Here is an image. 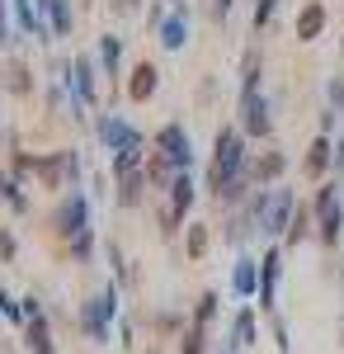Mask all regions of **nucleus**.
<instances>
[{
	"mask_svg": "<svg viewBox=\"0 0 344 354\" xmlns=\"http://www.w3.org/2000/svg\"><path fill=\"white\" fill-rule=\"evenodd\" d=\"M330 170V137H316L307 151V175H325Z\"/></svg>",
	"mask_w": 344,
	"mask_h": 354,
	"instance_id": "obj_20",
	"label": "nucleus"
},
{
	"mask_svg": "<svg viewBox=\"0 0 344 354\" xmlns=\"http://www.w3.org/2000/svg\"><path fill=\"white\" fill-rule=\"evenodd\" d=\"M283 165H288V161H283L278 151H269L265 161L255 165V180H260V185H269V180H278V175H283Z\"/></svg>",
	"mask_w": 344,
	"mask_h": 354,
	"instance_id": "obj_23",
	"label": "nucleus"
},
{
	"mask_svg": "<svg viewBox=\"0 0 344 354\" xmlns=\"http://www.w3.org/2000/svg\"><path fill=\"white\" fill-rule=\"evenodd\" d=\"M156 156L170 165V170H189V165H193V142H189L184 123H165L156 133Z\"/></svg>",
	"mask_w": 344,
	"mask_h": 354,
	"instance_id": "obj_5",
	"label": "nucleus"
},
{
	"mask_svg": "<svg viewBox=\"0 0 344 354\" xmlns=\"http://www.w3.org/2000/svg\"><path fill=\"white\" fill-rule=\"evenodd\" d=\"M330 104H335V113H344V76L330 81Z\"/></svg>",
	"mask_w": 344,
	"mask_h": 354,
	"instance_id": "obj_33",
	"label": "nucleus"
},
{
	"mask_svg": "<svg viewBox=\"0 0 344 354\" xmlns=\"http://www.w3.org/2000/svg\"><path fill=\"white\" fill-rule=\"evenodd\" d=\"M208 10H212V19H227L231 15V0H208Z\"/></svg>",
	"mask_w": 344,
	"mask_h": 354,
	"instance_id": "obj_36",
	"label": "nucleus"
},
{
	"mask_svg": "<svg viewBox=\"0 0 344 354\" xmlns=\"http://www.w3.org/2000/svg\"><path fill=\"white\" fill-rule=\"evenodd\" d=\"M43 10H48V19H52V38H66V33H71V24H76L71 0H48Z\"/></svg>",
	"mask_w": 344,
	"mask_h": 354,
	"instance_id": "obj_19",
	"label": "nucleus"
},
{
	"mask_svg": "<svg viewBox=\"0 0 344 354\" xmlns=\"http://www.w3.org/2000/svg\"><path fill=\"white\" fill-rule=\"evenodd\" d=\"M99 66H104V76H118V66H123V38L118 33L99 38Z\"/></svg>",
	"mask_w": 344,
	"mask_h": 354,
	"instance_id": "obj_17",
	"label": "nucleus"
},
{
	"mask_svg": "<svg viewBox=\"0 0 344 354\" xmlns=\"http://www.w3.org/2000/svg\"><path fill=\"white\" fill-rule=\"evenodd\" d=\"M95 133H99L108 156H118V151H128V147H142V133H137L123 113H104V118L95 123Z\"/></svg>",
	"mask_w": 344,
	"mask_h": 354,
	"instance_id": "obj_7",
	"label": "nucleus"
},
{
	"mask_svg": "<svg viewBox=\"0 0 344 354\" xmlns=\"http://www.w3.org/2000/svg\"><path fill=\"white\" fill-rule=\"evenodd\" d=\"M274 283H278V250L260 260V307H274Z\"/></svg>",
	"mask_w": 344,
	"mask_h": 354,
	"instance_id": "obj_16",
	"label": "nucleus"
},
{
	"mask_svg": "<svg viewBox=\"0 0 344 354\" xmlns=\"http://www.w3.org/2000/svg\"><path fill=\"white\" fill-rule=\"evenodd\" d=\"M52 232L61 241H76V236L90 232V198L80 189L61 194V203H57V213H52Z\"/></svg>",
	"mask_w": 344,
	"mask_h": 354,
	"instance_id": "obj_4",
	"label": "nucleus"
},
{
	"mask_svg": "<svg viewBox=\"0 0 344 354\" xmlns=\"http://www.w3.org/2000/svg\"><path fill=\"white\" fill-rule=\"evenodd\" d=\"M61 161H66V180H71V189H80V151H61Z\"/></svg>",
	"mask_w": 344,
	"mask_h": 354,
	"instance_id": "obj_30",
	"label": "nucleus"
},
{
	"mask_svg": "<svg viewBox=\"0 0 344 354\" xmlns=\"http://www.w3.org/2000/svg\"><path fill=\"white\" fill-rule=\"evenodd\" d=\"M0 317H5V322H24V307H19V302L10 298L5 288H0Z\"/></svg>",
	"mask_w": 344,
	"mask_h": 354,
	"instance_id": "obj_29",
	"label": "nucleus"
},
{
	"mask_svg": "<svg viewBox=\"0 0 344 354\" xmlns=\"http://www.w3.org/2000/svg\"><path fill=\"white\" fill-rule=\"evenodd\" d=\"M156 85H160V71L151 66V62H142V66H133V81H128V100H151L156 95Z\"/></svg>",
	"mask_w": 344,
	"mask_h": 354,
	"instance_id": "obj_11",
	"label": "nucleus"
},
{
	"mask_svg": "<svg viewBox=\"0 0 344 354\" xmlns=\"http://www.w3.org/2000/svg\"><path fill=\"white\" fill-rule=\"evenodd\" d=\"M255 340V317H250V307L236 317V345H250Z\"/></svg>",
	"mask_w": 344,
	"mask_h": 354,
	"instance_id": "obj_27",
	"label": "nucleus"
},
{
	"mask_svg": "<svg viewBox=\"0 0 344 354\" xmlns=\"http://www.w3.org/2000/svg\"><path fill=\"white\" fill-rule=\"evenodd\" d=\"M137 5H142V0H108L113 15H137Z\"/></svg>",
	"mask_w": 344,
	"mask_h": 354,
	"instance_id": "obj_35",
	"label": "nucleus"
},
{
	"mask_svg": "<svg viewBox=\"0 0 344 354\" xmlns=\"http://www.w3.org/2000/svg\"><path fill=\"white\" fill-rule=\"evenodd\" d=\"M231 283H236L240 298H250V293L260 288V270H255V260H240V265H236V279H231Z\"/></svg>",
	"mask_w": 344,
	"mask_h": 354,
	"instance_id": "obj_21",
	"label": "nucleus"
},
{
	"mask_svg": "<svg viewBox=\"0 0 344 354\" xmlns=\"http://www.w3.org/2000/svg\"><path fill=\"white\" fill-rule=\"evenodd\" d=\"M160 48H170V53H180V48H184L189 43V15L184 10H175V15H170V19H160Z\"/></svg>",
	"mask_w": 344,
	"mask_h": 354,
	"instance_id": "obj_10",
	"label": "nucleus"
},
{
	"mask_svg": "<svg viewBox=\"0 0 344 354\" xmlns=\"http://www.w3.org/2000/svg\"><path fill=\"white\" fill-rule=\"evenodd\" d=\"M274 10H278V0H255V28H265L274 19Z\"/></svg>",
	"mask_w": 344,
	"mask_h": 354,
	"instance_id": "obj_32",
	"label": "nucleus"
},
{
	"mask_svg": "<svg viewBox=\"0 0 344 354\" xmlns=\"http://www.w3.org/2000/svg\"><path fill=\"white\" fill-rule=\"evenodd\" d=\"M113 317H118V288L108 283V288H99L95 298L80 307V330H85L95 345H104V340H108V322H113Z\"/></svg>",
	"mask_w": 344,
	"mask_h": 354,
	"instance_id": "obj_3",
	"label": "nucleus"
},
{
	"mask_svg": "<svg viewBox=\"0 0 344 354\" xmlns=\"http://www.w3.org/2000/svg\"><path fill=\"white\" fill-rule=\"evenodd\" d=\"M212 317H217V293H203V298H198V312H193V322L208 326Z\"/></svg>",
	"mask_w": 344,
	"mask_h": 354,
	"instance_id": "obj_26",
	"label": "nucleus"
},
{
	"mask_svg": "<svg viewBox=\"0 0 344 354\" xmlns=\"http://www.w3.org/2000/svg\"><path fill=\"white\" fill-rule=\"evenodd\" d=\"M316 213H321V241L335 245V241H340V227H344V208H340V194H335V185H321Z\"/></svg>",
	"mask_w": 344,
	"mask_h": 354,
	"instance_id": "obj_8",
	"label": "nucleus"
},
{
	"mask_svg": "<svg viewBox=\"0 0 344 354\" xmlns=\"http://www.w3.org/2000/svg\"><path fill=\"white\" fill-rule=\"evenodd\" d=\"M307 227H312V213H307V208H297V213H292V222H288V241L297 245L302 236H307Z\"/></svg>",
	"mask_w": 344,
	"mask_h": 354,
	"instance_id": "obj_25",
	"label": "nucleus"
},
{
	"mask_svg": "<svg viewBox=\"0 0 344 354\" xmlns=\"http://www.w3.org/2000/svg\"><path fill=\"white\" fill-rule=\"evenodd\" d=\"M28 350L33 354H57L52 350V330H48V312L28 317Z\"/></svg>",
	"mask_w": 344,
	"mask_h": 354,
	"instance_id": "obj_15",
	"label": "nucleus"
},
{
	"mask_svg": "<svg viewBox=\"0 0 344 354\" xmlns=\"http://www.w3.org/2000/svg\"><path fill=\"white\" fill-rule=\"evenodd\" d=\"M335 165H344V137H340V147H335Z\"/></svg>",
	"mask_w": 344,
	"mask_h": 354,
	"instance_id": "obj_37",
	"label": "nucleus"
},
{
	"mask_svg": "<svg viewBox=\"0 0 344 354\" xmlns=\"http://www.w3.org/2000/svg\"><path fill=\"white\" fill-rule=\"evenodd\" d=\"M292 213H297L292 189H260L255 198H250V218H255V227H260V232H269V236L288 232Z\"/></svg>",
	"mask_w": 344,
	"mask_h": 354,
	"instance_id": "obj_2",
	"label": "nucleus"
},
{
	"mask_svg": "<svg viewBox=\"0 0 344 354\" xmlns=\"http://www.w3.org/2000/svg\"><path fill=\"white\" fill-rule=\"evenodd\" d=\"M19 255V241H15V232L10 227H0V265H10Z\"/></svg>",
	"mask_w": 344,
	"mask_h": 354,
	"instance_id": "obj_28",
	"label": "nucleus"
},
{
	"mask_svg": "<svg viewBox=\"0 0 344 354\" xmlns=\"http://www.w3.org/2000/svg\"><path fill=\"white\" fill-rule=\"evenodd\" d=\"M274 128V118H269V100L260 90H250V95H240V133L250 137H269Z\"/></svg>",
	"mask_w": 344,
	"mask_h": 354,
	"instance_id": "obj_9",
	"label": "nucleus"
},
{
	"mask_svg": "<svg viewBox=\"0 0 344 354\" xmlns=\"http://www.w3.org/2000/svg\"><path fill=\"white\" fill-rule=\"evenodd\" d=\"M184 354H203V326L198 322L184 330Z\"/></svg>",
	"mask_w": 344,
	"mask_h": 354,
	"instance_id": "obj_31",
	"label": "nucleus"
},
{
	"mask_svg": "<svg viewBox=\"0 0 344 354\" xmlns=\"http://www.w3.org/2000/svg\"><path fill=\"white\" fill-rule=\"evenodd\" d=\"M321 28H325V5H321V0H312V5L297 15V38H302V43H312Z\"/></svg>",
	"mask_w": 344,
	"mask_h": 354,
	"instance_id": "obj_14",
	"label": "nucleus"
},
{
	"mask_svg": "<svg viewBox=\"0 0 344 354\" xmlns=\"http://www.w3.org/2000/svg\"><path fill=\"white\" fill-rule=\"evenodd\" d=\"M208 189L222 203H236L245 194V137L236 128H222L212 142V165H208Z\"/></svg>",
	"mask_w": 344,
	"mask_h": 354,
	"instance_id": "obj_1",
	"label": "nucleus"
},
{
	"mask_svg": "<svg viewBox=\"0 0 344 354\" xmlns=\"http://www.w3.org/2000/svg\"><path fill=\"white\" fill-rule=\"evenodd\" d=\"M5 90H10V95H33V76H28V66L19 57L5 62Z\"/></svg>",
	"mask_w": 344,
	"mask_h": 354,
	"instance_id": "obj_18",
	"label": "nucleus"
},
{
	"mask_svg": "<svg viewBox=\"0 0 344 354\" xmlns=\"http://www.w3.org/2000/svg\"><path fill=\"white\" fill-rule=\"evenodd\" d=\"M193 208V180H189V170H180L170 185H165V208H160V227L165 232H175L180 222H184V213Z\"/></svg>",
	"mask_w": 344,
	"mask_h": 354,
	"instance_id": "obj_6",
	"label": "nucleus"
},
{
	"mask_svg": "<svg viewBox=\"0 0 344 354\" xmlns=\"http://www.w3.org/2000/svg\"><path fill=\"white\" fill-rule=\"evenodd\" d=\"M0 198H5V208H10V213H19V218L33 208V203H28V194H24V180H15L10 170H0Z\"/></svg>",
	"mask_w": 344,
	"mask_h": 354,
	"instance_id": "obj_13",
	"label": "nucleus"
},
{
	"mask_svg": "<svg viewBox=\"0 0 344 354\" xmlns=\"http://www.w3.org/2000/svg\"><path fill=\"white\" fill-rule=\"evenodd\" d=\"M203 250H208V227H203V222H193V227H189V236H184V255H189V260H203Z\"/></svg>",
	"mask_w": 344,
	"mask_h": 354,
	"instance_id": "obj_22",
	"label": "nucleus"
},
{
	"mask_svg": "<svg viewBox=\"0 0 344 354\" xmlns=\"http://www.w3.org/2000/svg\"><path fill=\"white\" fill-rule=\"evenodd\" d=\"M0 43H10V0H0Z\"/></svg>",
	"mask_w": 344,
	"mask_h": 354,
	"instance_id": "obj_34",
	"label": "nucleus"
},
{
	"mask_svg": "<svg viewBox=\"0 0 344 354\" xmlns=\"http://www.w3.org/2000/svg\"><path fill=\"white\" fill-rule=\"evenodd\" d=\"M146 189H151V175H146V165H142V170H133V175L118 180V203H123V208H137Z\"/></svg>",
	"mask_w": 344,
	"mask_h": 354,
	"instance_id": "obj_12",
	"label": "nucleus"
},
{
	"mask_svg": "<svg viewBox=\"0 0 344 354\" xmlns=\"http://www.w3.org/2000/svg\"><path fill=\"white\" fill-rule=\"evenodd\" d=\"M71 245V260L76 265H90V255H95V232H85V236H76V241H66Z\"/></svg>",
	"mask_w": 344,
	"mask_h": 354,
	"instance_id": "obj_24",
	"label": "nucleus"
}]
</instances>
